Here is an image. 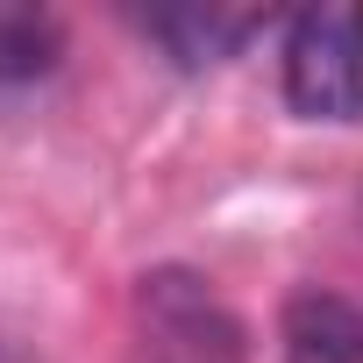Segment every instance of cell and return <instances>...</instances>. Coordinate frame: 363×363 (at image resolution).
<instances>
[{"mask_svg": "<svg viewBox=\"0 0 363 363\" xmlns=\"http://www.w3.org/2000/svg\"><path fill=\"white\" fill-rule=\"evenodd\" d=\"M285 100L306 121H363V8H313L285 22Z\"/></svg>", "mask_w": 363, "mask_h": 363, "instance_id": "cell-1", "label": "cell"}, {"mask_svg": "<svg viewBox=\"0 0 363 363\" xmlns=\"http://www.w3.org/2000/svg\"><path fill=\"white\" fill-rule=\"evenodd\" d=\"M143 320H150V342L164 363H235L242 356V335L214 306V292L178 271L143 278Z\"/></svg>", "mask_w": 363, "mask_h": 363, "instance_id": "cell-2", "label": "cell"}, {"mask_svg": "<svg viewBox=\"0 0 363 363\" xmlns=\"http://www.w3.org/2000/svg\"><path fill=\"white\" fill-rule=\"evenodd\" d=\"M278 356L285 363H363V306L342 292H292L278 313Z\"/></svg>", "mask_w": 363, "mask_h": 363, "instance_id": "cell-3", "label": "cell"}, {"mask_svg": "<svg viewBox=\"0 0 363 363\" xmlns=\"http://www.w3.org/2000/svg\"><path fill=\"white\" fill-rule=\"evenodd\" d=\"M264 29V15H214V8H171V15H143V36L178 65V72H207L221 57H235L250 36Z\"/></svg>", "mask_w": 363, "mask_h": 363, "instance_id": "cell-4", "label": "cell"}, {"mask_svg": "<svg viewBox=\"0 0 363 363\" xmlns=\"http://www.w3.org/2000/svg\"><path fill=\"white\" fill-rule=\"evenodd\" d=\"M65 57V29L43 8H0V86H29Z\"/></svg>", "mask_w": 363, "mask_h": 363, "instance_id": "cell-5", "label": "cell"}]
</instances>
